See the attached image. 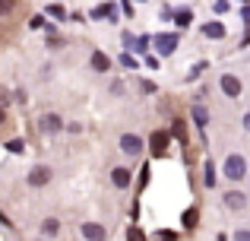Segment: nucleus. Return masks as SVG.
Returning <instances> with one entry per match:
<instances>
[{
	"instance_id": "obj_1",
	"label": "nucleus",
	"mask_w": 250,
	"mask_h": 241,
	"mask_svg": "<svg viewBox=\"0 0 250 241\" xmlns=\"http://www.w3.org/2000/svg\"><path fill=\"white\" fill-rule=\"evenodd\" d=\"M225 178H231V181H244L247 178L244 155H228V159H225Z\"/></svg>"
},
{
	"instance_id": "obj_2",
	"label": "nucleus",
	"mask_w": 250,
	"mask_h": 241,
	"mask_svg": "<svg viewBox=\"0 0 250 241\" xmlns=\"http://www.w3.org/2000/svg\"><path fill=\"white\" fill-rule=\"evenodd\" d=\"M219 86H222V92H225L228 99H238V95H241V80H238V76H231V73L222 76Z\"/></svg>"
},
{
	"instance_id": "obj_3",
	"label": "nucleus",
	"mask_w": 250,
	"mask_h": 241,
	"mask_svg": "<svg viewBox=\"0 0 250 241\" xmlns=\"http://www.w3.org/2000/svg\"><path fill=\"white\" fill-rule=\"evenodd\" d=\"M48 181H51V168H44V165H35V168L29 172V184H32V187H44Z\"/></svg>"
},
{
	"instance_id": "obj_4",
	"label": "nucleus",
	"mask_w": 250,
	"mask_h": 241,
	"mask_svg": "<svg viewBox=\"0 0 250 241\" xmlns=\"http://www.w3.org/2000/svg\"><path fill=\"white\" fill-rule=\"evenodd\" d=\"M222 200H225L228 210H244V206H247V194H241V191H228V194H222Z\"/></svg>"
},
{
	"instance_id": "obj_5",
	"label": "nucleus",
	"mask_w": 250,
	"mask_h": 241,
	"mask_svg": "<svg viewBox=\"0 0 250 241\" xmlns=\"http://www.w3.org/2000/svg\"><path fill=\"white\" fill-rule=\"evenodd\" d=\"M121 149H124L127 155H136V153L143 149V140H140V136H133V133H124V136H121Z\"/></svg>"
},
{
	"instance_id": "obj_6",
	"label": "nucleus",
	"mask_w": 250,
	"mask_h": 241,
	"mask_svg": "<svg viewBox=\"0 0 250 241\" xmlns=\"http://www.w3.org/2000/svg\"><path fill=\"white\" fill-rule=\"evenodd\" d=\"M155 48H159V54H174L177 51V35H159L155 38Z\"/></svg>"
},
{
	"instance_id": "obj_7",
	"label": "nucleus",
	"mask_w": 250,
	"mask_h": 241,
	"mask_svg": "<svg viewBox=\"0 0 250 241\" xmlns=\"http://www.w3.org/2000/svg\"><path fill=\"white\" fill-rule=\"evenodd\" d=\"M83 235L89 238V241H104V229H102V225H95V222H83Z\"/></svg>"
},
{
	"instance_id": "obj_8",
	"label": "nucleus",
	"mask_w": 250,
	"mask_h": 241,
	"mask_svg": "<svg viewBox=\"0 0 250 241\" xmlns=\"http://www.w3.org/2000/svg\"><path fill=\"white\" fill-rule=\"evenodd\" d=\"M168 140H171V136L165 133V130H155V133H152V149H155V153H165V149H168Z\"/></svg>"
},
{
	"instance_id": "obj_9",
	"label": "nucleus",
	"mask_w": 250,
	"mask_h": 241,
	"mask_svg": "<svg viewBox=\"0 0 250 241\" xmlns=\"http://www.w3.org/2000/svg\"><path fill=\"white\" fill-rule=\"evenodd\" d=\"M61 127H63L61 114H44L42 118V130H48V133H54V130H61Z\"/></svg>"
},
{
	"instance_id": "obj_10",
	"label": "nucleus",
	"mask_w": 250,
	"mask_h": 241,
	"mask_svg": "<svg viewBox=\"0 0 250 241\" xmlns=\"http://www.w3.org/2000/svg\"><path fill=\"white\" fill-rule=\"evenodd\" d=\"M108 67H111L108 54H102V51H95V54H92V70H95V73H104Z\"/></svg>"
},
{
	"instance_id": "obj_11",
	"label": "nucleus",
	"mask_w": 250,
	"mask_h": 241,
	"mask_svg": "<svg viewBox=\"0 0 250 241\" xmlns=\"http://www.w3.org/2000/svg\"><path fill=\"white\" fill-rule=\"evenodd\" d=\"M203 35L206 38H225V25L222 22H206L203 25Z\"/></svg>"
},
{
	"instance_id": "obj_12",
	"label": "nucleus",
	"mask_w": 250,
	"mask_h": 241,
	"mask_svg": "<svg viewBox=\"0 0 250 241\" xmlns=\"http://www.w3.org/2000/svg\"><path fill=\"white\" fill-rule=\"evenodd\" d=\"M111 181H114L117 187H127L130 184V168H114V172H111Z\"/></svg>"
},
{
	"instance_id": "obj_13",
	"label": "nucleus",
	"mask_w": 250,
	"mask_h": 241,
	"mask_svg": "<svg viewBox=\"0 0 250 241\" xmlns=\"http://www.w3.org/2000/svg\"><path fill=\"white\" fill-rule=\"evenodd\" d=\"M193 121L200 124V127H206V124H209V114H206V108H203V105L193 108Z\"/></svg>"
},
{
	"instance_id": "obj_14",
	"label": "nucleus",
	"mask_w": 250,
	"mask_h": 241,
	"mask_svg": "<svg viewBox=\"0 0 250 241\" xmlns=\"http://www.w3.org/2000/svg\"><path fill=\"white\" fill-rule=\"evenodd\" d=\"M203 172H206V175H203L206 187H212V184H215V168H212V162H206V165H203Z\"/></svg>"
},
{
	"instance_id": "obj_15",
	"label": "nucleus",
	"mask_w": 250,
	"mask_h": 241,
	"mask_svg": "<svg viewBox=\"0 0 250 241\" xmlns=\"http://www.w3.org/2000/svg\"><path fill=\"white\" fill-rule=\"evenodd\" d=\"M98 16H114V6L104 3V6H98V10H92V19H98Z\"/></svg>"
},
{
	"instance_id": "obj_16",
	"label": "nucleus",
	"mask_w": 250,
	"mask_h": 241,
	"mask_svg": "<svg viewBox=\"0 0 250 241\" xmlns=\"http://www.w3.org/2000/svg\"><path fill=\"white\" fill-rule=\"evenodd\" d=\"M149 42H152V38H149V35H143V38H133V51H143V54H146Z\"/></svg>"
},
{
	"instance_id": "obj_17",
	"label": "nucleus",
	"mask_w": 250,
	"mask_h": 241,
	"mask_svg": "<svg viewBox=\"0 0 250 241\" xmlns=\"http://www.w3.org/2000/svg\"><path fill=\"white\" fill-rule=\"evenodd\" d=\"M127 241H146V232H143V229H136V225H133V229L127 232Z\"/></svg>"
},
{
	"instance_id": "obj_18",
	"label": "nucleus",
	"mask_w": 250,
	"mask_h": 241,
	"mask_svg": "<svg viewBox=\"0 0 250 241\" xmlns=\"http://www.w3.org/2000/svg\"><path fill=\"white\" fill-rule=\"evenodd\" d=\"M48 13H51V16H57V19H67V10H63L61 3H51V6H48Z\"/></svg>"
},
{
	"instance_id": "obj_19",
	"label": "nucleus",
	"mask_w": 250,
	"mask_h": 241,
	"mask_svg": "<svg viewBox=\"0 0 250 241\" xmlns=\"http://www.w3.org/2000/svg\"><path fill=\"white\" fill-rule=\"evenodd\" d=\"M184 225H187V229H193V225H196V210H187V213H184Z\"/></svg>"
},
{
	"instance_id": "obj_20",
	"label": "nucleus",
	"mask_w": 250,
	"mask_h": 241,
	"mask_svg": "<svg viewBox=\"0 0 250 241\" xmlns=\"http://www.w3.org/2000/svg\"><path fill=\"white\" fill-rule=\"evenodd\" d=\"M57 229H61V222H57V219H44V232H48V235H54Z\"/></svg>"
},
{
	"instance_id": "obj_21",
	"label": "nucleus",
	"mask_w": 250,
	"mask_h": 241,
	"mask_svg": "<svg viewBox=\"0 0 250 241\" xmlns=\"http://www.w3.org/2000/svg\"><path fill=\"white\" fill-rule=\"evenodd\" d=\"M6 149H10V153H22L25 143H22V140H10V143H6Z\"/></svg>"
},
{
	"instance_id": "obj_22",
	"label": "nucleus",
	"mask_w": 250,
	"mask_h": 241,
	"mask_svg": "<svg viewBox=\"0 0 250 241\" xmlns=\"http://www.w3.org/2000/svg\"><path fill=\"white\" fill-rule=\"evenodd\" d=\"M190 19H193V16H190V10H181V13H177V25H190Z\"/></svg>"
},
{
	"instance_id": "obj_23",
	"label": "nucleus",
	"mask_w": 250,
	"mask_h": 241,
	"mask_svg": "<svg viewBox=\"0 0 250 241\" xmlns=\"http://www.w3.org/2000/svg\"><path fill=\"white\" fill-rule=\"evenodd\" d=\"M13 6H16V0H0V16H3V13H10Z\"/></svg>"
},
{
	"instance_id": "obj_24",
	"label": "nucleus",
	"mask_w": 250,
	"mask_h": 241,
	"mask_svg": "<svg viewBox=\"0 0 250 241\" xmlns=\"http://www.w3.org/2000/svg\"><path fill=\"white\" fill-rule=\"evenodd\" d=\"M155 238H159V241H177V235H174V232H159Z\"/></svg>"
},
{
	"instance_id": "obj_25",
	"label": "nucleus",
	"mask_w": 250,
	"mask_h": 241,
	"mask_svg": "<svg viewBox=\"0 0 250 241\" xmlns=\"http://www.w3.org/2000/svg\"><path fill=\"white\" fill-rule=\"evenodd\" d=\"M174 136H177V140H181V143H184V124H181V121H177V124H174Z\"/></svg>"
},
{
	"instance_id": "obj_26",
	"label": "nucleus",
	"mask_w": 250,
	"mask_h": 241,
	"mask_svg": "<svg viewBox=\"0 0 250 241\" xmlns=\"http://www.w3.org/2000/svg\"><path fill=\"white\" fill-rule=\"evenodd\" d=\"M234 241H250V232H238V235H234Z\"/></svg>"
},
{
	"instance_id": "obj_27",
	"label": "nucleus",
	"mask_w": 250,
	"mask_h": 241,
	"mask_svg": "<svg viewBox=\"0 0 250 241\" xmlns=\"http://www.w3.org/2000/svg\"><path fill=\"white\" fill-rule=\"evenodd\" d=\"M6 121V111H3V105H0V124H3Z\"/></svg>"
},
{
	"instance_id": "obj_28",
	"label": "nucleus",
	"mask_w": 250,
	"mask_h": 241,
	"mask_svg": "<svg viewBox=\"0 0 250 241\" xmlns=\"http://www.w3.org/2000/svg\"><path fill=\"white\" fill-rule=\"evenodd\" d=\"M241 16H244V19H250V6H244V13H241Z\"/></svg>"
},
{
	"instance_id": "obj_29",
	"label": "nucleus",
	"mask_w": 250,
	"mask_h": 241,
	"mask_svg": "<svg viewBox=\"0 0 250 241\" xmlns=\"http://www.w3.org/2000/svg\"><path fill=\"white\" fill-rule=\"evenodd\" d=\"M244 127H247V130H250V114H244Z\"/></svg>"
},
{
	"instance_id": "obj_30",
	"label": "nucleus",
	"mask_w": 250,
	"mask_h": 241,
	"mask_svg": "<svg viewBox=\"0 0 250 241\" xmlns=\"http://www.w3.org/2000/svg\"><path fill=\"white\" fill-rule=\"evenodd\" d=\"M215 241H228V238H225V235H219V238H215Z\"/></svg>"
}]
</instances>
